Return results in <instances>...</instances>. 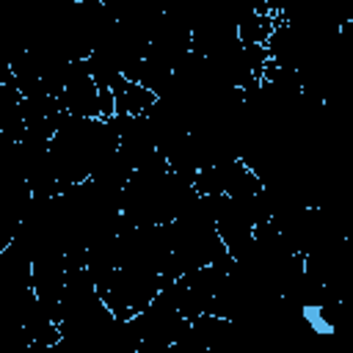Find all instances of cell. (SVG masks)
<instances>
[{
  "instance_id": "obj_1",
  "label": "cell",
  "mask_w": 353,
  "mask_h": 353,
  "mask_svg": "<svg viewBox=\"0 0 353 353\" xmlns=\"http://www.w3.org/2000/svg\"><path fill=\"white\" fill-rule=\"evenodd\" d=\"M113 102H116V116H143L149 108L157 102V94L141 85L138 80H130L127 74H119L110 85Z\"/></svg>"
}]
</instances>
